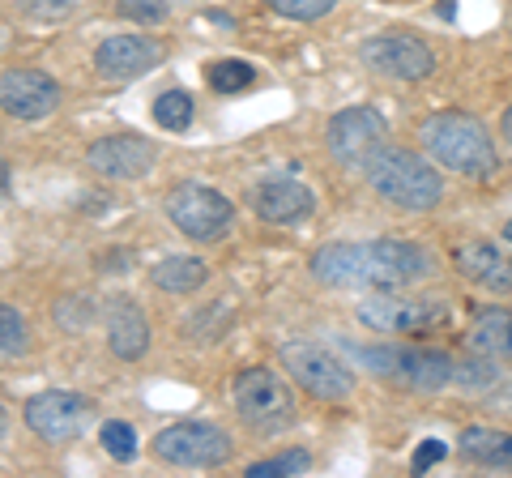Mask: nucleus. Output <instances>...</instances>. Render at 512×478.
Returning a JSON list of instances; mask_svg holds the SVG:
<instances>
[{"label": "nucleus", "mask_w": 512, "mask_h": 478, "mask_svg": "<svg viewBox=\"0 0 512 478\" xmlns=\"http://www.w3.org/2000/svg\"><path fill=\"white\" fill-rule=\"evenodd\" d=\"M312 274L338 291H402L431 274V252L406 239L325 244L312 252Z\"/></svg>", "instance_id": "1"}, {"label": "nucleus", "mask_w": 512, "mask_h": 478, "mask_svg": "<svg viewBox=\"0 0 512 478\" xmlns=\"http://www.w3.org/2000/svg\"><path fill=\"white\" fill-rule=\"evenodd\" d=\"M419 141L431 163L466 175V180H491L500 171V150H495L487 124L470 111H431L419 124Z\"/></svg>", "instance_id": "2"}, {"label": "nucleus", "mask_w": 512, "mask_h": 478, "mask_svg": "<svg viewBox=\"0 0 512 478\" xmlns=\"http://www.w3.org/2000/svg\"><path fill=\"white\" fill-rule=\"evenodd\" d=\"M367 184L380 201L397 205V210H410V214H423V210H436L444 201V180L440 171L419 158L414 150L402 146H380L372 158H367Z\"/></svg>", "instance_id": "3"}, {"label": "nucleus", "mask_w": 512, "mask_h": 478, "mask_svg": "<svg viewBox=\"0 0 512 478\" xmlns=\"http://www.w3.org/2000/svg\"><path fill=\"white\" fill-rule=\"evenodd\" d=\"M355 359L367 372L410 393H440L457 380V359L427 346H363Z\"/></svg>", "instance_id": "4"}, {"label": "nucleus", "mask_w": 512, "mask_h": 478, "mask_svg": "<svg viewBox=\"0 0 512 478\" xmlns=\"http://www.w3.org/2000/svg\"><path fill=\"white\" fill-rule=\"evenodd\" d=\"M231 397L239 419L261 436H278L295 423V393L274 368H244L235 376Z\"/></svg>", "instance_id": "5"}, {"label": "nucleus", "mask_w": 512, "mask_h": 478, "mask_svg": "<svg viewBox=\"0 0 512 478\" xmlns=\"http://www.w3.org/2000/svg\"><path fill=\"white\" fill-rule=\"evenodd\" d=\"M355 312L367 329L393 333V338L440 329L448 321V308L440 299H419V295H402V291H367Z\"/></svg>", "instance_id": "6"}, {"label": "nucleus", "mask_w": 512, "mask_h": 478, "mask_svg": "<svg viewBox=\"0 0 512 478\" xmlns=\"http://www.w3.org/2000/svg\"><path fill=\"white\" fill-rule=\"evenodd\" d=\"M167 218L175 222V231L197 239V244H214L231 231L235 205L210 184H175L167 193Z\"/></svg>", "instance_id": "7"}, {"label": "nucleus", "mask_w": 512, "mask_h": 478, "mask_svg": "<svg viewBox=\"0 0 512 478\" xmlns=\"http://www.w3.org/2000/svg\"><path fill=\"white\" fill-rule=\"evenodd\" d=\"M282 368L291 372L299 389H308L320 402H346L355 393V372L316 342H286L282 346Z\"/></svg>", "instance_id": "8"}, {"label": "nucleus", "mask_w": 512, "mask_h": 478, "mask_svg": "<svg viewBox=\"0 0 512 478\" xmlns=\"http://www.w3.org/2000/svg\"><path fill=\"white\" fill-rule=\"evenodd\" d=\"M154 457L184 470H210L231 457V436L214 423H171L154 436Z\"/></svg>", "instance_id": "9"}, {"label": "nucleus", "mask_w": 512, "mask_h": 478, "mask_svg": "<svg viewBox=\"0 0 512 478\" xmlns=\"http://www.w3.org/2000/svg\"><path fill=\"white\" fill-rule=\"evenodd\" d=\"M359 60L380 77H397V82H423L436 69V52L427 39L406 35V30H384L359 43Z\"/></svg>", "instance_id": "10"}, {"label": "nucleus", "mask_w": 512, "mask_h": 478, "mask_svg": "<svg viewBox=\"0 0 512 478\" xmlns=\"http://www.w3.org/2000/svg\"><path fill=\"white\" fill-rule=\"evenodd\" d=\"M329 154L338 158L346 167H367V158H372L380 146H389V124L376 107H346L338 116L329 120Z\"/></svg>", "instance_id": "11"}, {"label": "nucleus", "mask_w": 512, "mask_h": 478, "mask_svg": "<svg viewBox=\"0 0 512 478\" xmlns=\"http://www.w3.org/2000/svg\"><path fill=\"white\" fill-rule=\"evenodd\" d=\"M90 419H94V402L82 393H69V389H47L26 402V427L39 440H52V444L77 440Z\"/></svg>", "instance_id": "12"}, {"label": "nucleus", "mask_w": 512, "mask_h": 478, "mask_svg": "<svg viewBox=\"0 0 512 478\" xmlns=\"http://www.w3.org/2000/svg\"><path fill=\"white\" fill-rule=\"evenodd\" d=\"M60 103V86L39 69H5L0 73V111L13 120H43Z\"/></svg>", "instance_id": "13"}, {"label": "nucleus", "mask_w": 512, "mask_h": 478, "mask_svg": "<svg viewBox=\"0 0 512 478\" xmlns=\"http://www.w3.org/2000/svg\"><path fill=\"white\" fill-rule=\"evenodd\" d=\"M86 163L99 175H107V180H141L158 163V146L137 133H116V137L94 141L86 150Z\"/></svg>", "instance_id": "14"}, {"label": "nucleus", "mask_w": 512, "mask_h": 478, "mask_svg": "<svg viewBox=\"0 0 512 478\" xmlns=\"http://www.w3.org/2000/svg\"><path fill=\"white\" fill-rule=\"evenodd\" d=\"M158 60H163V43H154L146 35H111L99 43V52H94V73L103 77V82H133V77L150 73Z\"/></svg>", "instance_id": "15"}, {"label": "nucleus", "mask_w": 512, "mask_h": 478, "mask_svg": "<svg viewBox=\"0 0 512 478\" xmlns=\"http://www.w3.org/2000/svg\"><path fill=\"white\" fill-rule=\"evenodd\" d=\"M457 274L474 282L478 291L491 295H512V252L491 244V239H470V244H457L453 252Z\"/></svg>", "instance_id": "16"}, {"label": "nucleus", "mask_w": 512, "mask_h": 478, "mask_svg": "<svg viewBox=\"0 0 512 478\" xmlns=\"http://www.w3.org/2000/svg\"><path fill=\"white\" fill-rule=\"evenodd\" d=\"M252 210L274 227H295L316 210V197L299 180H265L261 188H252Z\"/></svg>", "instance_id": "17"}, {"label": "nucleus", "mask_w": 512, "mask_h": 478, "mask_svg": "<svg viewBox=\"0 0 512 478\" xmlns=\"http://www.w3.org/2000/svg\"><path fill=\"white\" fill-rule=\"evenodd\" d=\"M107 342L116 359H141L150 346V325L133 299H116L107 312Z\"/></svg>", "instance_id": "18"}, {"label": "nucleus", "mask_w": 512, "mask_h": 478, "mask_svg": "<svg viewBox=\"0 0 512 478\" xmlns=\"http://www.w3.org/2000/svg\"><path fill=\"white\" fill-rule=\"evenodd\" d=\"M457 449L483 470H512V432H500V427H483V423L466 427L457 436Z\"/></svg>", "instance_id": "19"}, {"label": "nucleus", "mask_w": 512, "mask_h": 478, "mask_svg": "<svg viewBox=\"0 0 512 478\" xmlns=\"http://www.w3.org/2000/svg\"><path fill=\"white\" fill-rule=\"evenodd\" d=\"M470 346L487 359H512V308H483L470 321Z\"/></svg>", "instance_id": "20"}, {"label": "nucleus", "mask_w": 512, "mask_h": 478, "mask_svg": "<svg viewBox=\"0 0 512 478\" xmlns=\"http://www.w3.org/2000/svg\"><path fill=\"white\" fill-rule=\"evenodd\" d=\"M205 278H210V265H205L201 257H167V261H158L150 269V282L158 286V291H171V295L197 291Z\"/></svg>", "instance_id": "21"}, {"label": "nucleus", "mask_w": 512, "mask_h": 478, "mask_svg": "<svg viewBox=\"0 0 512 478\" xmlns=\"http://www.w3.org/2000/svg\"><path fill=\"white\" fill-rule=\"evenodd\" d=\"M205 82H210L218 94H239V90H248L256 82V69L248 65V60H214L210 69H205Z\"/></svg>", "instance_id": "22"}, {"label": "nucleus", "mask_w": 512, "mask_h": 478, "mask_svg": "<svg viewBox=\"0 0 512 478\" xmlns=\"http://www.w3.org/2000/svg\"><path fill=\"white\" fill-rule=\"evenodd\" d=\"M154 120L163 124L167 133H180L192 124V94L188 90H163L154 99Z\"/></svg>", "instance_id": "23"}, {"label": "nucleus", "mask_w": 512, "mask_h": 478, "mask_svg": "<svg viewBox=\"0 0 512 478\" xmlns=\"http://www.w3.org/2000/svg\"><path fill=\"white\" fill-rule=\"evenodd\" d=\"M308 470H312V453H308V449H291V453L252 461L244 474H248V478H282V474H308Z\"/></svg>", "instance_id": "24"}, {"label": "nucleus", "mask_w": 512, "mask_h": 478, "mask_svg": "<svg viewBox=\"0 0 512 478\" xmlns=\"http://www.w3.org/2000/svg\"><path fill=\"white\" fill-rule=\"evenodd\" d=\"M99 440H103L107 457H116V461H133V457H137V432H133V423L107 419V423L99 427Z\"/></svg>", "instance_id": "25"}, {"label": "nucleus", "mask_w": 512, "mask_h": 478, "mask_svg": "<svg viewBox=\"0 0 512 478\" xmlns=\"http://www.w3.org/2000/svg\"><path fill=\"white\" fill-rule=\"evenodd\" d=\"M265 5L274 9L278 18L316 22V18H325V13H333V5H338V0H265Z\"/></svg>", "instance_id": "26"}, {"label": "nucleus", "mask_w": 512, "mask_h": 478, "mask_svg": "<svg viewBox=\"0 0 512 478\" xmlns=\"http://www.w3.org/2000/svg\"><path fill=\"white\" fill-rule=\"evenodd\" d=\"M26 350V321L18 308L0 304V355H18Z\"/></svg>", "instance_id": "27"}, {"label": "nucleus", "mask_w": 512, "mask_h": 478, "mask_svg": "<svg viewBox=\"0 0 512 478\" xmlns=\"http://www.w3.org/2000/svg\"><path fill=\"white\" fill-rule=\"evenodd\" d=\"M120 18L141 22V26H158L167 18V0H116Z\"/></svg>", "instance_id": "28"}, {"label": "nucleus", "mask_w": 512, "mask_h": 478, "mask_svg": "<svg viewBox=\"0 0 512 478\" xmlns=\"http://www.w3.org/2000/svg\"><path fill=\"white\" fill-rule=\"evenodd\" d=\"M18 9L35 22H60L77 9V0H18Z\"/></svg>", "instance_id": "29"}, {"label": "nucleus", "mask_w": 512, "mask_h": 478, "mask_svg": "<svg viewBox=\"0 0 512 478\" xmlns=\"http://www.w3.org/2000/svg\"><path fill=\"white\" fill-rule=\"evenodd\" d=\"M448 457V449H444V440H423L419 444V449H414V457H410V466L414 470H427V466H436V461H444Z\"/></svg>", "instance_id": "30"}, {"label": "nucleus", "mask_w": 512, "mask_h": 478, "mask_svg": "<svg viewBox=\"0 0 512 478\" xmlns=\"http://www.w3.org/2000/svg\"><path fill=\"white\" fill-rule=\"evenodd\" d=\"M5 193H9V163L0 158V201H5Z\"/></svg>", "instance_id": "31"}, {"label": "nucleus", "mask_w": 512, "mask_h": 478, "mask_svg": "<svg viewBox=\"0 0 512 478\" xmlns=\"http://www.w3.org/2000/svg\"><path fill=\"white\" fill-rule=\"evenodd\" d=\"M500 133L512 141V103H508V111H504V120H500Z\"/></svg>", "instance_id": "32"}, {"label": "nucleus", "mask_w": 512, "mask_h": 478, "mask_svg": "<svg viewBox=\"0 0 512 478\" xmlns=\"http://www.w3.org/2000/svg\"><path fill=\"white\" fill-rule=\"evenodd\" d=\"M504 239H508V244H512V218L504 222Z\"/></svg>", "instance_id": "33"}, {"label": "nucleus", "mask_w": 512, "mask_h": 478, "mask_svg": "<svg viewBox=\"0 0 512 478\" xmlns=\"http://www.w3.org/2000/svg\"><path fill=\"white\" fill-rule=\"evenodd\" d=\"M0 436H5V410H0Z\"/></svg>", "instance_id": "34"}]
</instances>
